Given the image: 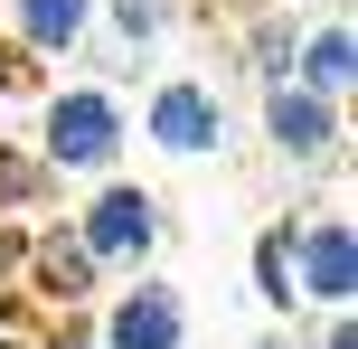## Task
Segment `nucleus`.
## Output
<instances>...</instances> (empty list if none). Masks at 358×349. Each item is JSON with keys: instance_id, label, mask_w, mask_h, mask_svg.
Listing matches in <instances>:
<instances>
[{"instance_id": "nucleus-4", "label": "nucleus", "mask_w": 358, "mask_h": 349, "mask_svg": "<svg viewBox=\"0 0 358 349\" xmlns=\"http://www.w3.org/2000/svg\"><path fill=\"white\" fill-rule=\"evenodd\" d=\"M123 349H170V312H161V302L123 321Z\"/></svg>"}, {"instance_id": "nucleus-3", "label": "nucleus", "mask_w": 358, "mask_h": 349, "mask_svg": "<svg viewBox=\"0 0 358 349\" xmlns=\"http://www.w3.org/2000/svg\"><path fill=\"white\" fill-rule=\"evenodd\" d=\"M94 236H104V245H132V236H142V199H104Z\"/></svg>"}, {"instance_id": "nucleus-6", "label": "nucleus", "mask_w": 358, "mask_h": 349, "mask_svg": "<svg viewBox=\"0 0 358 349\" xmlns=\"http://www.w3.org/2000/svg\"><path fill=\"white\" fill-rule=\"evenodd\" d=\"M273 123H283V142H321V113H311V104H283Z\"/></svg>"}, {"instance_id": "nucleus-5", "label": "nucleus", "mask_w": 358, "mask_h": 349, "mask_svg": "<svg viewBox=\"0 0 358 349\" xmlns=\"http://www.w3.org/2000/svg\"><path fill=\"white\" fill-rule=\"evenodd\" d=\"M29 29L38 38H66L76 29V0H29Z\"/></svg>"}, {"instance_id": "nucleus-1", "label": "nucleus", "mask_w": 358, "mask_h": 349, "mask_svg": "<svg viewBox=\"0 0 358 349\" xmlns=\"http://www.w3.org/2000/svg\"><path fill=\"white\" fill-rule=\"evenodd\" d=\"M104 142H113V113L104 104H66V113H57V151H66V161H104Z\"/></svg>"}, {"instance_id": "nucleus-2", "label": "nucleus", "mask_w": 358, "mask_h": 349, "mask_svg": "<svg viewBox=\"0 0 358 349\" xmlns=\"http://www.w3.org/2000/svg\"><path fill=\"white\" fill-rule=\"evenodd\" d=\"M161 132H170L179 151H198V142H208V104H198V94H170V104H161Z\"/></svg>"}]
</instances>
